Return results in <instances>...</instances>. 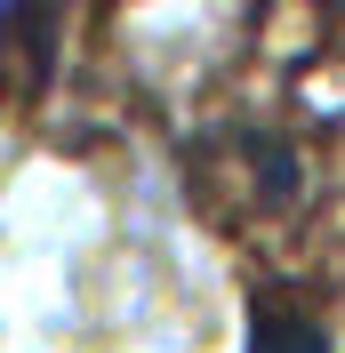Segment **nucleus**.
Instances as JSON below:
<instances>
[{
    "instance_id": "f257e3e1",
    "label": "nucleus",
    "mask_w": 345,
    "mask_h": 353,
    "mask_svg": "<svg viewBox=\"0 0 345 353\" xmlns=\"http://www.w3.org/2000/svg\"><path fill=\"white\" fill-rule=\"evenodd\" d=\"M249 353H329V337L313 330V321H297V313H257V337H249Z\"/></svg>"
},
{
    "instance_id": "f03ea898",
    "label": "nucleus",
    "mask_w": 345,
    "mask_h": 353,
    "mask_svg": "<svg viewBox=\"0 0 345 353\" xmlns=\"http://www.w3.org/2000/svg\"><path fill=\"white\" fill-rule=\"evenodd\" d=\"M337 8H345V0H337Z\"/></svg>"
}]
</instances>
